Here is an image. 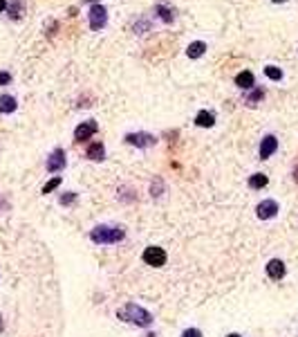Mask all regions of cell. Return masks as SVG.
<instances>
[{
    "instance_id": "6da1fadb",
    "label": "cell",
    "mask_w": 298,
    "mask_h": 337,
    "mask_svg": "<svg viewBox=\"0 0 298 337\" xmlns=\"http://www.w3.org/2000/svg\"><path fill=\"white\" fill-rule=\"evenodd\" d=\"M117 317L126 324H132V326H139V328H148L153 324V315H150L146 308L137 306V303H126L123 308L117 310Z\"/></svg>"
},
{
    "instance_id": "7a4b0ae2",
    "label": "cell",
    "mask_w": 298,
    "mask_h": 337,
    "mask_svg": "<svg viewBox=\"0 0 298 337\" xmlns=\"http://www.w3.org/2000/svg\"><path fill=\"white\" fill-rule=\"evenodd\" d=\"M126 238V229L117 227V225H97L90 232V240L97 245H115Z\"/></svg>"
},
{
    "instance_id": "3957f363",
    "label": "cell",
    "mask_w": 298,
    "mask_h": 337,
    "mask_svg": "<svg viewBox=\"0 0 298 337\" xmlns=\"http://www.w3.org/2000/svg\"><path fill=\"white\" fill-rule=\"evenodd\" d=\"M144 263L146 266H153V268H161V266H166V252H164V247H157V245H150V247H146L144 250Z\"/></svg>"
},
{
    "instance_id": "277c9868",
    "label": "cell",
    "mask_w": 298,
    "mask_h": 337,
    "mask_svg": "<svg viewBox=\"0 0 298 337\" xmlns=\"http://www.w3.org/2000/svg\"><path fill=\"white\" fill-rule=\"evenodd\" d=\"M88 18H90V27H92L94 32H101L105 27V22H108V11H105L103 5H92Z\"/></svg>"
},
{
    "instance_id": "5b68a950",
    "label": "cell",
    "mask_w": 298,
    "mask_h": 337,
    "mask_svg": "<svg viewBox=\"0 0 298 337\" xmlns=\"http://www.w3.org/2000/svg\"><path fill=\"white\" fill-rule=\"evenodd\" d=\"M97 133H99V124L94 119H88V122H81L74 128V139H76V142H86V139H90L92 135H97Z\"/></svg>"
},
{
    "instance_id": "8992f818",
    "label": "cell",
    "mask_w": 298,
    "mask_h": 337,
    "mask_svg": "<svg viewBox=\"0 0 298 337\" xmlns=\"http://www.w3.org/2000/svg\"><path fill=\"white\" fill-rule=\"evenodd\" d=\"M67 164V155H65V151L63 149H54L52 153H49L47 157V171L49 173H59V171H63Z\"/></svg>"
},
{
    "instance_id": "52a82bcc",
    "label": "cell",
    "mask_w": 298,
    "mask_h": 337,
    "mask_svg": "<svg viewBox=\"0 0 298 337\" xmlns=\"http://www.w3.org/2000/svg\"><path fill=\"white\" fill-rule=\"evenodd\" d=\"M126 142L130 146H137V149H148V146H155V135L150 133H128L126 135Z\"/></svg>"
},
{
    "instance_id": "ba28073f",
    "label": "cell",
    "mask_w": 298,
    "mask_h": 337,
    "mask_svg": "<svg viewBox=\"0 0 298 337\" xmlns=\"http://www.w3.org/2000/svg\"><path fill=\"white\" fill-rule=\"evenodd\" d=\"M278 213V202L276 200H262L260 205L256 207V216L260 218V221H269V218H274Z\"/></svg>"
},
{
    "instance_id": "9c48e42d",
    "label": "cell",
    "mask_w": 298,
    "mask_h": 337,
    "mask_svg": "<svg viewBox=\"0 0 298 337\" xmlns=\"http://www.w3.org/2000/svg\"><path fill=\"white\" fill-rule=\"evenodd\" d=\"M278 151V139L274 137V135H265L260 142V149H258V153H260V160H269L274 153Z\"/></svg>"
},
{
    "instance_id": "30bf717a",
    "label": "cell",
    "mask_w": 298,
    "mask_h": 337,
    "mask_svg": "<svg viewBox=\"0 0 298 337\" xmlns=\"http://www.w3.org/2000/svg\"><path fill=\"white\" fill-rule=\"evenodd\" d=\"M285 272H287V268H285V263L280 261V258H272V261L267 263V274H269V279L280 281V279L285 277Z\"/></svg>"
},
{
    "instance_id": "8fae6325",
    "label": "cell",
    "mask_w": 298,
    "mask_h": 337,
    "mask_svg": "<svg viewBox=\"0 0 298 337\" xmlns=\"http://www.w3.org/2000/svg\"><path fill=\"white\" fill-rule=\"evenodd\" d=\"M235 86L242 88V90H251V88L256 86V77H254V72H249V70L238 72V75H235Z\"/></svg>"
},
{
    "instance_id": "7c38bea8",
    "label": "cell",
    "mask_w": 298,
    "mask_h": 337,
    "mask_svg": "<svg viewBox=\"0 0 298 337\" xmlns=\"http://www.w3.org/2000/svg\"><path fill=\"white\" fill-rule=\"evenodd\" d=\"M86 155H88V160H92V162H101L105 157V146L101 144V142H92V144L88 146Z\"/></svg>"
},
{
    "instance_id": "4fadbf2b",
    "label": "cell",
    "mask_w": 298,
    "mask_h": 337,
    "mask_svg": "<svg viewBox=\"0 0 298 337\" xmlns=\"http://www.w3.org/2000/svg\"><path fill=\"white\" fill-rule=\"evenodd\" d=\"M195 124L202 126V128H211L213 124H215V115L209 112V110H200L198 115H195Z\"/></svg>"
},
{
    "instance_id": "5bb4252c",
    "label": "cell",
    "mask_w": 298,
    "mask_h": 337,
    "mask_svg": "<svg viewBox=\"0 0 298 337\" xmlns=\"http://www.w3.org/2000/svg\"><path fill=\"white\" fill-rule=\"evenodd\" d=\"M18 108V104H16V99L11 97V94H0V112L3 115H9V112H14Z\"/></svg>"
},
{
    "instance_id": "9a60e30c",
    "label": "cell",
    "mask_w": 298,
    "mask_h": 337,
    "mask_svg": "<svg viewBox=\"0 0 298 337\" xmlns=\"http://www.w3.org/2000/svg\"><path fill=\"white\" fill-rule=\"evenodd\" d=\"M155 16L159 20H164V22L175 20V11H173L171 7H166V5H155Z\"/></svg>"
},
{
    "instance_id": "2e32d148",
    "label": "cell",
    "mask_w": 298,
    "mask_h": 337,
    "mask_svg": "<svg viewBox=\"0 0 298 337\" xmlns=\"http://www.w3.org/2000/svg\"><path fill=\"white\" fill-rule=\"evenodd\" d=\"M204 52H206V43L204 41H195V43H191L186 47V54L191 56V59H200Z\"/></svg>"
},
{
    "instance_id": "e0dca14e",
    "label": "cell",
    "mask_w": 298,
    "mask_h": 337,
    "mask_svg": "<svg viewBox=\"0 0 298 337\" xmlns=\"http://www.w3.org/2000/svg\"><path fill=\"white\" fill-rule=\"evenodd\" d=\"M7 11H9V18L18 20L22 16V11H25V5H22V0H14L11 5H7Z\"/></svg>"
},
{
    "instance_id": "ac0fdd59",
    "label": "cell",
    "mask_w": 298,
    "mask_h": 337,
    "mask_svg": "<svg viewBox=\"0 0 298 337\" xmlns=\"http://www.w3.org/2000/svg\"><path fill=\"white\" fill-rule=\"evenodd\" d=\"M267 182H269V178L265 176V173H254V176L249 178L251 189H262V187H267Z\"/></svg>"
},
{
    "instance_id": "d6986e66",
    "label": "cell",
    "mask_w": 298,
    "mask_h": 337,
    "mask_svg": "<svg viewBox=\"0 0 298 337\" xmlns=\"http://www.w3.org/2000/svg\"><path fill=\"white\" fill-rule=\"evenodd\" d=\"M262 99H265V90H262V88H251V92L249 94H247V104H251V106H256L258 104V101H262Z\"/></svg>"
},
{
    "instance_id": "ffe728a7",
    "label": "cell",
    "mask_w": 298,
    "mask_h": 337,
    "mask_svg": "<svg viewBox=\"0 0 298 337\" xmlns=\"http://www.w3.org/2000/svg\"><path fill=\"white\" fill-rule=\"evenodd\" d=\"M265 75L272 79V81H280V79H283V70H280V67H276V65H267V67H265Z\"/></svg>"
},
{
    "instance_id": "44dd1931",
    "label": "cell",
    "mask_w": 298,
    "mask_h": 337,
    "mask_svg": "<svg viewBox=\"0 0 298 337\" xmlns=\"http://www.w3.org/2000/svg\"><path fill=\"white\" fill-rule=\"evenodd\" d=\"M161 191H164V182H161V178H155L153 184H150V196H153V198H159Z\"/></svg>"
},
{
    "instance_id": "7402d4cb",
    "label": "cell",
    "mask_w": 298,
    "mask_h": 337,
    "mask_svg": "<svg viewBox=\"0 0 298 337\" xmlns=\"http://www.w3.org/2000/svg\"><path fill=\"white\" fill-rule=\"evenodd\" d=\"M59 202H61V205H63V207L74 205V202H76V194H74V191H67V194H63V196H61V198H59Z\"/></svg>"
},
{
    "instance_id": "603a6c76",
    "label": "cell",
    "mask_w": 298,
    "mask_h": 337,
    "mask_svg": "<svg viewBox=\"0 0 298 337\" xmlns=\"http://www.w3.org/2000/svg\"><path fill=\"white\" fill-rule=\"evenodd\" d=\"M56 187H61V178H52V180H49V182L43 187V194H52Z\"/></svg>"
},
{
    "instance_id": "cb8c5ba5",
    "label": "cell",
    "mask_w": 298,
    "mask_h": 337,
    "mask_svg": "<svg viewBox=\"0 0 298 337\" xmlns=\"http://www.w3.org/2000/svg\"><path fill=\"white\" fill-rule=\"evenodd\" d=\"M182 337H202V330H198V328H186L182 333Z\"/></svg>"
},
{
    "instance_id": "d4e9b609",
    "label": "cell",
    "mask_w": 298,
    "mask_h": 337,
    "mask_svg": "<svg viewBox=\"0 0 298 337\" xmlns=\"http://www.w3.org/2000/svg\"><path fill=\"white\" fill-rule=\"evenodd\" d=\"M9 81H11V75H9V72H0V86H7Z\"/></svg>"
},
{
    "instance_id": "484cf974",
    "label": "cell",
    "mask_w": 298,
    "mask_h": 337,
    "mask_svg": "<svg viewBox=\"0 0 298 337\" xmlns=\"http://www.w3.org/2000/svg\"><path fill=\"white\" fill-rule=\"evenodd\" d=\"M7 9V0H0V11Z\"/></svg>"
},
{
    "instance_id": "4316f807",
    "label": "cell",
    "mask_w": 298,
    "mask_h": 337,
    "mask_svg": "<svg viewBox=\"0 0 298 337\" xmlns=\"http://www.w3.org/2000/svg\"><path fill=\"white\" fill-rule=\"evenodd\" d=\"M3 328H5V322H3V315H0V335H3Z\"/></svg>"
},
{
    "instance_id": "83f0119b",
    "label": "cell",
    "mask_w": 298,
    "mask_h": 337,
    "mask_svg": "<svg viewBox=\"0 0 298 337\" xmlns=\"http://www.w3.org/2000/svg\"><path fill=\"white\" fill-rule=\"evenodd\" d=\"M294 180H296V182H298V166L294 168Z\"/></svg>"
},
{
    "instance_id": "f1b7e54d",
    "label": "cell",
    "mask_w": 298,
    "mask_h": 337,
    "mask_svg": "<svg viewBox=\"0 0 298 337\" xmlns=\"http://www.w3.org/2000/svg\"><path fill=\"white\" fill-rule=\"evenodd\" d=\"M227 337H240L238 333H231V335H227Z\"/></svg>"
},
{
    "instance_id": "f546056e",
    "label": "cell",
    "mask_w": 298,
    "mask_h": 337,
    "mask_svg": "<svg viewBox=\"0 0 298 337\" xmlns=\"http://www.w3.org/2000/svg\"><path fill=\"white\" fill-rule=\"evenodd\" d=\"M83 3H99V0H83Z\"/></svg>"
},
{
    "instance_id": "4dcf8cb0",
    "label": "cell",
    "mask_w": 298,
    "mask_h": 337,
    "mask_svg": "<svg viewBox=\"0 0 298 337\" xmlns=\"http://www.w3.org/2000/svg\"><path fill=\"white\" fill-rule=\"evenodd\" d=\"M272 3H287V0H272Z\"/></svg>"
}]
</instances>
